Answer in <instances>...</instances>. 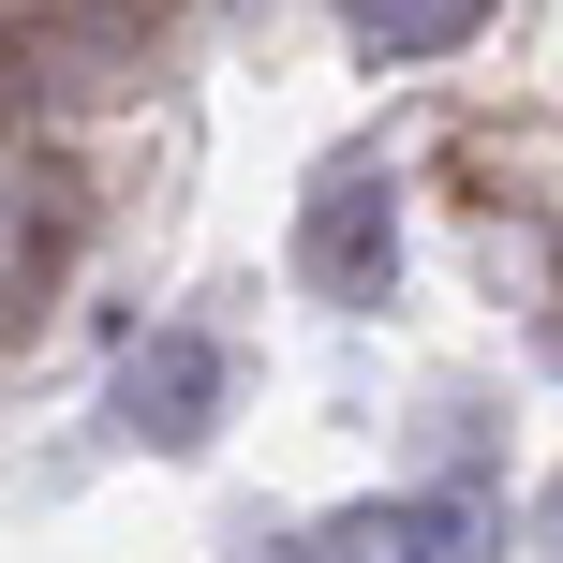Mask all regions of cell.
I'll list each match as a JSON object with an SVG mask.
<instances>
[{"label":"cell","instance_id":"3","mask_svg":"<svg viewBox=\"0 0 563 563\" xmlns=\"http://www.w3.org/2000/svg\"><path fill=\"white\" fill-rule=\"evenodd\" d=\"M75 238H89V178H75V148H15V253H0V297H15V327L30 311H59V282H75Z\"/></svg>","mask_w":563,"mask_h":563},{"label":"cell","instance_id":"4","mask_svg":"<svg viewBox=\"0 0 563 563\" xmlns=\"http://www.w3.org/2000/svg\"><path fill=\"white\" fill-rule=\"evenodd\" d=\"M505 519L475 505V489H416V505H356L311 534V563H489Z\"/></svg>","mask_w":563,"mask_h":563},{"label":"cell","instance_id":"7","mask_svg":"<svg viewBox=\"0 0 563 563\" xmlns=\"http://www.w3.org/2000/svg\"><path fill=\"white\" fill-rule=\"evenodd\" d=\"M15 30H45V45H104V59H134L148 30H164V0H15Z\"/></svg>","mask_w":563,"mask_h":563},{"label":"cell","instance_id":"5","mask_svg":"<svg viewBox=\"0 0 563 563\" xmlns=\"http://www.w3.org/2000/svg\"><path fill=\"white\" fill-rule=\"evenodd\" d=\"M489 15H505V0H341L356 59H445V45H475Z\"/></svg>","mask_w":563,"mask_h":563},{"label":"cell","instance_id":"2","mask_svg":"<svg viewBox=\"0 0 563 563\" xmlns=\"http://www.w3.org/2000/svg\"><path fill=\"white\" fill-rule=\"evenodd\" d=\"M223 400H238V371H223L208 327H148L134 356H119V430H134V445H208Z\"/></svg>","mask_w":563,"mask_h":563},{"label":"cell","instance_id":"8","mask_svg":"<svg viewBox=\"0 0 563 563\" xmlns=\"http://www.w3.org/2000/svg\"><path fill=\"white\" fill-rule=\"evenodd\" d=\"M549 549H563V489H549Z\"/></svg>","mask_w":563,"mask_h":563},{"label":"cell","instance_id":"1","mask_svg":"<svg viewBox=\"0 0 563 563\" xmlns=\"http://www.w3.org/2000/svg\"><path fill=\"white\" fill-rule=\"evenodd\" d=\"M297 282L341 297V311H386V282H400V178L371 164V148H341V164L311 178V208H297Z\"/></svg>","mask_w":563,"mask_h":563},{"label":"cell","instance_id":"6","mask_svg":"<svg viewBox=\"0 0 563 563\" xmlns=\"http://www.w3.org/2000/svg\"><path fill=\"white\" fill-rule=\"evenodd\" d=\"M119 75H134V59H104V45H45V30H15V119H45V134H59V119H89V104H104Z\"/></svg>","mask_w":563,"mask_h":563}]
</instances>
